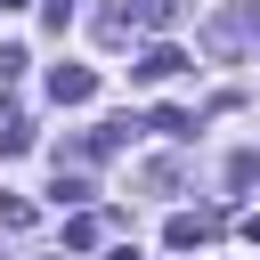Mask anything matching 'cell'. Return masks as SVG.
I'll use <instances>...</instances> for the list:
<instances>
[{
  "mask_svg": "<svg viewBox=\"0 0 260 260\" xmlns=\"http://www.w3.org/2000/svg\"><path fill=\"white\" fill-rule=\"evenodd\" d=\"M154 130H162V138H195V114H187V106H154Z\"/></svg>",
  "mask_w": 260,
  "mask_h": 260,
  "instance_id": "7",
  "label": "cell"
},
{
  "mask_svg": "<svg viewBox=\"0 0 260 260\" xmlns=\"http://www.w3.org/2000/svg\"><path fill=\"white\" fill-rule=\"evenodd\" d=\"M24 146H32V122L8 114V122H0V154H24Z\"/></svg>",
  "mask_w": 260,
  "mask_h": 260,
  "instance_id": "9",
  "label": "cell"
},
{
  "mask_svg": "<svg viewBox=\"0 0 260 260\" xmlns=\"http://www.w3.org/2000/svg\"><path fill=\"white\" fill-rule=\"evenodd\" d=\"M0 228H8V236H16V228H32V203H24L16 187H0Z\"/></svg>",
  "mask_w": 260,
  "mask_h": 260,
  "instance_id": "8",
  "label": "cell"
},
{
  "mask_svg": "<svg viewBox=\"0 0 260 260\" xmlns=\"http://www.w3.org/2000/svg\"><path fill=\"white\" fill-rule=\"evenodd\" d=\"M98 244V219H65V252H89Z\"/></svg>",
  "mask_w": 260,
  "mask_h": 260,
  "instance_id": "11",
  "label": "cell"
},
{
  "mask_svg": "<svg viewBox=\"0 0 260 260\" xmlns=\"http://www.w3.org/2000/svg\"><path fill=\"white\" fill-rule=\"evenodd\" d=\"M211 228H219L211 211H171V228H162V244H171V252H195V244H203Z\"/></svg>",
  "mask_w": 260,
  "mask_h": 260,
  "instance_id": "5",
  "label": "cell"
},
{
  "mask_svg": "<svg viewBox=\"0 0 260 260\" xmlns=\"http://www.w3.org/2000/svg\"><path fill=\"white\" fill-rule=\"evenodd\" d=\"M138 187H154V195H171V187H179V162H171V154H162V162H146V171H138Z\"/></svg>",
  "mask_w": 260,
  "mask_h": 260,
  "instance_id": "10",
  "label": "cell"
},
{
  "mask_svg": "<svg viewBox=\"0 0 260 260\" xmlns=\"http://www.w3.org/2000/svg\"><path fill=\"white\" fill-rule=\"evenodd\" d=\"M252 24H260V0H244V8H228V16H211V24H203V49H211V57H236Z\"/></svg>",
  "mask_w": 260,
  "mask_h": 260,
  "instance_id": "2",
  "label": "cell"
},
{
  "mask_svg": "<svg viewBox=\"0 0 260 260\" xmlns=\"http://www.w3.org/2000/svg\"><path fill=\"white\" fill-rule=\"evenodd\" d=\"M89 195H98V187H89L81 171H65V162H57V187H49V203H57V211H81Z\"/></svg>",
  "mask_w": 260,
  "mask_h": 260,
  "instance_id": "6",
  "label": "cell"
},
{
  "mask_svg": "<svg viewBox=\"0 0 260 260\" xmlns=\"http://www.w3.org/2000/svg\"><path fill=\"white\" fill-rule=\"evenodd\" d=\"M171 0H98V41L106 49H122L130 32H171Z\"/></svg>",
  "mask_w": 260,
  "mask_h": 260,
  "instance_id": "1",
  "label": "cell"
},
{
  "mask_svg": "<svg viewBox=\"0 0 260 260\" xmlns=\"http://www.w3.org/2000/svg\"><path fill=\"white\" fill-rule=\"evenodd\" d=\"M244 236H252V244H260V211H244Z\"/></svg>",
  "mask_w": 260,
  "mask_h": 260,
  "instance_id": "14",
  "label": "cell"
},
{
  "mask_svg": "<svg viewBox=\"0 0 260 260\" xmlns=\"http://www.w3.org/2000/svg\"><path fill=\"white\" fill-rule=\"evenodd\" d=\"M0 8H32V0H0Z\"/></svg>",
  "mask_w": 260,
  "mask_h": 260,
  "instance_id": "15",
  "label": "cell"
},
{
  "mask_svg": "<svg viewBox=\"0 0 260 260\" xmlns=\"http://www.w3.org/2000/svg\"><path fill=\"white\" fill-rule=\"evenodd\" d=\"M171 73H187V49H171V41L138 49V65H130V81H138V89H154V81H171Z\"/></svg>",
  "mask_w": 260,
  "mask_h": 260,
  "instance_id": "3",
  "label": "cell"
},
{
  "mask_svg": "<svg viewBox=\"0 0 260 260\" xmlns=\"http://www.w3.org/2000/svg\"><path fill=\"white\" fill-rule=\"evenodd\" d=\"M41 24H49V32H65V24H73V0H41Z\"/></svg>",
  "mask_w": 260,
  "mask_h": 260,
  "instance_id": "13",
  "label": "cell"
},
{
  "mask_svg": "<svg viewBox=\"0 0 260 260\" xmlns=\"http://www.w3.org/2000/svg\"><path fill=\"white\" fill-rule=\"evenodd\" d=\"M24 65H32V57H24V49H16V41H8V49H0V89H8V81H16V73H24Z\"/></svg>",
  "mask_w": 260,
  "mask_h": 260,
  "instance_id": "12",
  "label": "cell"
},
{
  "mask_svg": "<svg viewBox=\"0 0 260 260\" xmlns=\"http://www.w3.org/2000/svg\"><path fill=\"white\" fill-rule=\"evenodd\" d=\"M49 98H57V106H89V98H98V73H89V65H57V73H49Z\"/></svg>",
  "mask_w": 260,
  "mask_h": 260,
  "instance_id": "4",
  "label": "cell"
}]
</instances>
